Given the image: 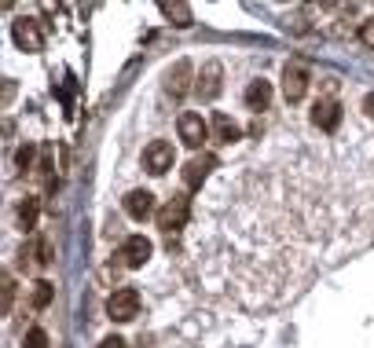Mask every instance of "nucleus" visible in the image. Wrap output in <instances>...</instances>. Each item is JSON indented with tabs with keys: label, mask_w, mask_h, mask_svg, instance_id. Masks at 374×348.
<instances>
[{
	"label": "nucleus",
	"mask_w": 374,
	"mask_h": 348,
	"mask_svg": "<svg viewBox=\"0 0 374 348\" xmlns=\"http://www.w3.org/2000/svg\"><path fill=\"white\" fill-rule=\"evenodd\" d=\"M140 312V293L132 290V286H121L106 297V315L114 319V322H128V319H136Z\"/></svg>",
	"instance_id": "1"
},
{
	"label": "nucleus",
	"mask_w": 374,
	"mask_h": 348,
	"mask_svg": "<svg viewBox=\"0 0 374 348\" xmlns=\"http://www.w3.org/2000/svg\"><path fill=\"white\" fill-rule=\"evenodd\" d=\"M187 213H191V202L184 198V194H176V198H169L154 216H158V228L162 231H176V228L187 224Z\"/></svg>",
	"instance_id": "2"
},
{
	"label": "nucleus",
	"mask_w": 374,
	"mask_h": 348,
	"mask_svg": "<svg viewBox=\"0 0 374 348\" xmlns=\"http://www.w3.org/2000/svg\"><path fill=\"white\" fill-rule=\"evenodd\" d=\"M172 162H176V155H172V143H165V140H154V143H147V150H143V165L154 172V176H162V172H169V169H172Z\"/></svg>",
	"instance_id": "3"
},
{
	"label": "nucleus",
	"mask_w": 374,
	"mask_h": 348,
	"mask_svg": "<svg viewBox=\"0 0 374 348\" xmlns=\"http://www.w3.org/2000/svg\"><path fill=\"white\" fill-rule=\"evenodd\" d=\"M150 238H143V235H128L125 242H121V264L125 268H143L147 260H150Z\"/></svg>",
	"instance_id": "4"
},
{
	"label": "nucleus",
	"mask_w": 374,
	"mask_h": 348,
	"mask_svg": "<svg viewBox=\"0 0 374 348\" xmlns=\"http://www.w3.org/2000/svg\"><path fill=\"white\" fill-rule=\"evenodd\" d=\"M282 92H286L290 103L304 99V92H308V70L301 67V62H290V67L282 70Z\"/></svg>",
	"instance_id": "5"
},
{
	"label": "nucleus",
	"mask_w": 374,
	"mask_h": 348,
	"mask_svg": "<svg viewBox=\"0 0 374 348\" xmlns=\"http://www.w3.org/2000/svg\"><path fill=\"white\" fill-rule=\"evenodd\" d=\"M180 140H184L187 147H194V150L209 140V125L202 121V114H184V118H180Z\"/></svg>",
	"instance_id": "6"
},
{
	"label": "nucleus",
	"mask_w": 374,
	"mask_h": 348,
	"mask_svg": "<svg viewBox=\"0 0 374 348\" xmlns=\"http://www.w3.org/2000/svg\"><path fill=\"white\" fill-rule=\"evenodd\" d=\"M312 125L323 128V133H334V128L341 125V103H334V99H319V103L312 106Z\"/></svg>",
	"instance_id": "7"
},
{
	"label": "nucleus",
	"mask_w": 374,
	"mask_h": 348,
	"mask_svg": "<svg viewBox=\"0 0 374 348\" xmlns=\"http://www.w3.org/2000/svg\"><path fill=\"white\" fill-rule=\"evenodd\" d=\"M11 37H15V45H18L22 52H40V45H44V37H40V30H37L33 18H18L15 30H11Z\"/></svg>",
	"instance_id": "8"
},
{
	"label": "nucleus",
	"mask_w": 374,
	"mask_h": 348,
	"mask_svg": "<svg viewBox=\"0 0 374 348\" xmlns=\"http://www.w3.org/2000/svg\"><path fill=\"white\" fill-rule=\"evenodd\" d=\"M213 169H216V158H213V155L191 158V162H187V169H184V184H187V187H202V180L209 176Z\"/></svg>",
	"instance_id": "9"
},
{
	"label": "nucleus",
	"mask_w": 374,
	"mask_h": 348,
	"mask_svg": "<svg viewBox=\"0 0 374 348\" xmlns=\"http://www.w3.org/2000/svg\"><path fill=\"white\" fill-rule=\"evenodd\" d=\"M125 213L136 216V220H147L154 213V194L150 191H128L125 194Z\"/></svg>",
	"instance_id": "10"
},
{
	"label": "nucleus",
	"mask_w": 374,
	"mask_h": 348,
	"mask_svg": "<svg viewBox=\"0 0 374 348\" xmlns=\"http://www.w3.org/2000/svg\"><path fill=\"white\" fill-rule=\"evenodd\" d=\"M198 96L202 99H216L220 96V67L216 62H209V67L198 74Z\"/></svg>",
	"instance_id": "11"
},
{
	"label": "nucleus",
	"mask_w": 374,
	"mask_h": 348,
	"mask_svg": "<svg viewBox=\"0 0 374 348\" xmlns=\"http://www.w3.org/2000/svg\"><path fill=\"white\" fill-rule=\"evenodd\" d=\"M268 103H272V84L268 81H250V89H246V106L250 111H264Z\"/></svg>",
	"instance_id": "12"
},
{
	"label": "nucleus",
	"mask_w": 374,
	"mask_h": 348,
	"mask_svg": "<svg viewBox=\"0 0 374 348\" xmlns=\"http://www.w3.org/2000/svg\"><path fill=\"white\" fill-rule=\"evenodd\" d=\"M187 77H191V62H176V67L169 70V84H165V89L172 92V99H180L187 92Z\"/></svg>",
	"instance_id": "13"
},
{
	"label": "nucleus",
	"mask_w": 374,
	"mask_h": 348,
	"mask_svg": "<svg viewBox=\"0 0 374 348\" xmlns=\"http://www.w3.org/2000/svg\"><path fill=\"white\" fill-rule=\"evenodd\" d=\"M213 133H216V140L231 143V140H238V125H235L228 114H216V118H213Z\"/></svg>",
	"instance_id": "14"
},
{
	"label": "nucleus",
	"mask_w": 374,
	"mask_h": 348,
	"mask_svg": "<svg viewBox=\"0 0 374 348\" xmlns=\"http://www.w3.org/2000/svg\"><path fill=\"white\" fill-rule=\"evenodd\" d=\"M22 257H33V264H48V242H44V238H33V242H30V249H22Z\"/></svg>",
	"instance_id": "15"
},
{
	"label": "nucleus",
	"mask_w": 374,
	"mask_h": 348,
	"mask_svg": "<svg viewBox=\"0 0 374 348\" xmlns=\"http://www.w3.org/2000/svg\"><path fill=\"white\" fill-rule=\"evenodd\" d=\"M169 18H176V26H191V8L187 4H162Z\"/></svg>",
	"instance_id": "16"
},
{
	"label": "nucleus",
	"mask_w": 374,
	"mask_h": 348,
	"mask_svg": "<svg viewBox=\"0 0 374 348\" xmlns=\"http://www.w3.org/2000/svg\"><path fill=\"white\" fill-rule=\"evenodd\" d=\"M18 224L22 228H33L37 224V198H26V202L18 206Z\"/></svg>",
	"instance_id": "17"
},
{
	"label": "nucleus",
	"mask_w": 374,
	"mask_h": 348,
	"mask_svg": "<svg viewBox=\"0 0 374 348\" xmlns=\"http://www.w3.org/2000/svg\"><path fill=\"white\" fill-rule=\"evenodd\" d=\"M52 304V282H37L33 286V308H48Z\"/></svg>",
	"instance_id": "18"
},
{
	"label": "nucleus",
	"mask_w": 374,
	"mask_h": 348,
	"mask_svg": "<svg viewBox=\"0 0 374 348\" xmlns=\"http://www.w3.org/2000/svg\"><path fill=\"white\" fill-rule=\"evenodd\" d=\"M22 348H48V334H44V330H26Z\"/></svg>",
	"instance_id": "19"
},
{
	"label": "nucleus",
	"mask_w": 374,
	"mask_h": 348,
	"mask_svg": "<svg viewBox=\"0 0 374 348\" xmlns=\"http://www.w3.org/2000/svg\"><path fill=\"white\" fill-rule=\"evenodd\" d=\"M33 155H37V150H33L30 143H26V147H18V155H15V162H18V169H22V172H26V169L33 165Z\"/></svg>",
	"instance_id": "20"
},
{
	"label": "nucleus",
	"mask_w": 374,
	"mask_h": 348,
	"mask_svg": "<svg viewBox=\"0 0 374 348\" xmlns=\"http://www.w3.org/2000/svg\"><path fill=\"white\" fill-rule=\"evenodd\" d=\"M360 40H363L367 48H374V18H367V23H363V30H360Z\"/></svg>",
	"instance_id": "21"
},
{
	"label": "nucleus",
	"mask_w": 374,
	"mask_h": 348,
	"mask_svg": "<svg viewBox=\"0 0 374 348\" xmlns=\"http://www.w3.org/2000/svg\"><path fill=\"white\" fill-rule=\"evenodd\" d=\"M11 297H15V282H11V279H4V312L11 308Z\"/></svg>",
	"instance_id": "22"
},
{
	"label": "nucleus",
	"mask_w": 374,
	"mask_h": 348,
	"mask_svg": "<svg viewBox=\"0 0 374 348\" xmlns=\"http://www.w3.org/2000/svg\"><path fill=\"white\" fill-rule=\"evenodd\" d=\"M99 348H125V341H121V337H106Z\"/></svg>",
	"instance_id": "23"
},
{
	"label": "nucleus",
	"mask_w": 374,
	"mask_h": 348,
	"mask_svg": "<svg viewBox=\"0 0 374 348\" xmlns=\"http://www.w3.org/2000/svg\"><path fill=\"white\" fill-rule=\"evenodd\" d=\"M363 111H367V114H374V92H370V96L363 99Z\"/></svg>",
	"instance_id": "24"
}]
</instances>
